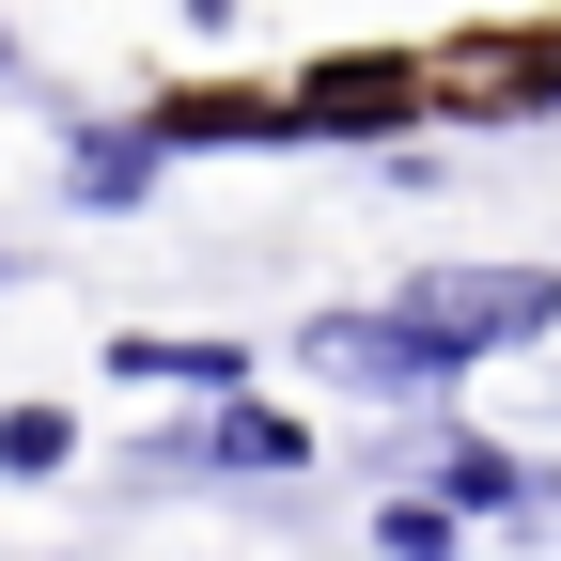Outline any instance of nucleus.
<instances>
[{"label": "nucleus", "mask_w": 561, "mask_h": 561, "mask_svg": "<svg viewBox=\"0 0 561 561\" xmlns=\"http://www.w3.org/2000/svg\"><path fill=\"white\" fill-rule=\"evenodd\" d=\"M125 375H172V390H250V343H125Z\"/></svg>", "instance_id": "nucleus-6"}, {"label": "nucleus", "mask_w": 561, "mask_h": 561, "mask_svg": "<svg viewBox=\"0 0 561 561\" xmlns=\"http://www.w3.org/2000/svg\"><path fill=\"white\" fill-rule=\"evenodd\" d=\"M0 62H16V32H0Z\"/></svg>", "instance_id": "nucleus-8"}, {"label": "nucleus", "mask_w": 561, "mask_h": 561, "mask_svg": "<svg viewBox=\"0 0 561 561\" xmlns=\"http://www.w3.org/2000/svg\"><path fill=\"white\" fill-rule=\"evenodd\" d=\"M312 359H328L343 390H437V375H468L405 297H390V312H328V328H312Z\"/></svg>", "instance_id": "nucleus-3"}, {"label": "nucleus", "mask_w": 561, "mask_h": 561, "mask_svg": "<svg viewBox=\"0 0 561 561\" xmlns=\"http://www.w3.org/2000/svg\"><path fill=\"white\" fill-rule=\"evenodd\" d=\"M62 453H79V421H62V405H0V468H16V483H47Z\"/></svg>", "instance_id": "nucleus-7"}, {"label": "nucleus", "mask_w": 561, "mask_h": 561, "mask_svg": "<svg viewBox=\"0 0 561 561\" xmlns=\"http://www.w3.org/2000/svg\"><path fill=\"white\" fill-rule=\"evenodd\" d=\"M140 468H157V483H280V468H312V437H297L280 405L219 390L203 421H172V437H140Z\"/></svg>", "instance_id": "nucleus-2"}, {"label": "nucleus", "mask_w": 561, "mask_h": 561, "mask_svg": "<svg viewBox=\"0 0 561 561\" xmlns=\"http://www.w3.org/2000/svg\"><path fill=\"white\" fill-rule=\"evenodd\" d=\"M0 280H16V265H0Z\"/></svg>", "instance_id": "nucleus-9"}, {"label": "nucleus", "mask_w": 561, "mask_h": 561, "mask_svg": "<svg viewBox=\"0 0 561 561\" xmlns=\"http://www.w3.org/2000/svg\"><path fill=\"white\" fill-rule=\"evenodd\" d=\"M421 453H437V500L453 515H530V468L500 437H421Z\"/></svg>", "instance_id": "nucleus-4"}, {"label": "nucleus", "mask_w": 561, "mask_h": 561, "mask_svg": "<svg viewBox=\"0 0 561 561\" xmlns=\"http://www.w3.org/2000/svg\"><path fill=\"white\" fill-rule=\"evenodd\" d=\"M140 187H157V140H140V125H110V140H79V203H94V219H125Z\"/></svg>", "instance_id": "nucleus-5"}, {"label": "nucleus", "mask_w": 561, "mask_h": 561, "mask_svg": "<svg viewBox=\"0 0 561 561\" xmlns=\"http://www.w3.org/2000/svg\"><path fill=\"white\" fill-rule=\"evenodd\" d=\"M405 312L437 328L453 359H500V343L561 328V265H437V280H405Z\"/></svg>", "instance_id": "nucleus-1"}]
</instances>
